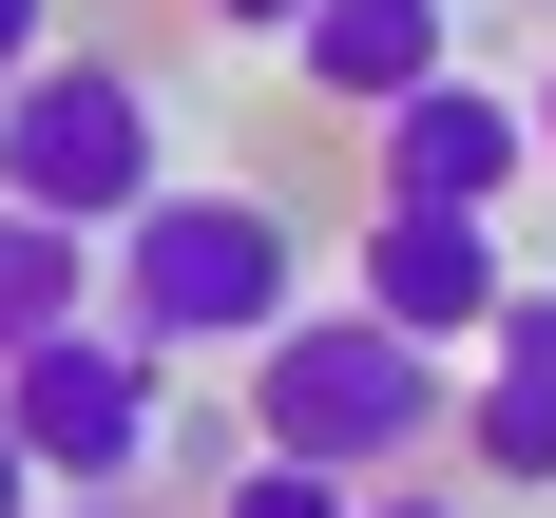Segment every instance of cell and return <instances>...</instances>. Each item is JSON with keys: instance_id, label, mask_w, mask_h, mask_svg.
Instances as JSON below:
<instances>
[{"instance_id": "16", "label": "cell", "mask_w": 556, "mask_h": 518, "mask_svg": "<svg viewBox=\"0 0 556 518\" xmlns=\"http://www.w3.org/2000/svg\"><path fill=\"white\" fill-rule=\"evenodd\" d=\"M39 518H135V500H39Z\"/></svg>"}, {"instance_id": "4", "label": "cell", "mask_w": 556, "mask_h": 518, "mask_svg": "<svg viewBox=\"0 0 556 518\" xmlns=\"http://www.w3.org/2000/svg\"><path fill=\"white\" fill-rule=\"evenodd\" d=\"M0 192L115 230L135 192H173V97L135 77V58H77V39H58L39 77H0Z\"/></svg>"}, {"instance_id": "11", "label": "cell", "mask_w": 556, "mask_h": 518, "mask_svg": "<svg viewBox=\"0 0 556 518\" xmlns=\"http://www.w3.org/2000/svg\"><path fill=\"white\" fill-rule=\"evenodd\" d=\"M192 20H212V39H269V58H288V20H307V0H192Z\"/></svg>"}, {"instance_id": "12", "label": "cell", "mask_w": 556, "mask_h": 518, "mask_svg": "<svg viewBox=\"0 0 556 518\" xmlns=\"http://www.w3.org/2000/svg\"><path fill=\"white\" fill-rule=\"evenodd\" d=\"M58 58V0H0V77H39Z\"/></svg>"}, {"instance_id": "5", "label": "cell", "mask_w": 556, "mask_h": 518, "mask_svg": "<svg viewBox=\"0 0 556 518\" xmlns=\"http://www.w3.org/2000/svg\"><path fill=\"white\" fill-rule=\"evenodd\" d=\"M518 173H538V97H500L480 58H442L365 115V212H500Z\"/></svg>"}, {"instance_id": "15", "label": "cell", "mask_w": 556, "mask_h": 518, "mask_svg": "<svg viewBox=\"0 0 556 518\" xmlns=\"http://www.w3.org/2000/svg\"><path fill=\"white\" fill-rule=\"evenodd\" d=\"M538 173H556V77H538Z\"/></svg>"}, {"instance_id": "7", "label": "cell", "mask_w": 556, "mask_h": 518, "mask_svg": "<svg viewBox=\"0 0 556 518\" xmlns=\"http://www.w3.org/2000/svg\"><path fill=\"white\" fill-rule=\"evenodd\" d=\"M460 460L500 500H556V269H518L500 327L460 345Z\"/></svg>"}, {"instance_id": "14", "label": "cell", "mask_w": 556, "mask_h": 518, "mask_svg": "<svg viewBox=\"0 0 556 518\" xmlns=\"http://www.w3.org/2000/svg\"><path fill=\"white\" fill-rule=\"evenodd\" d=\"M58 500V480H39V460H20V422H0V518H39Z\"/></svg>"}, {"instance_id": "1", "label": "cell", "mask_w": 556, "mask_h": 518, "mask_svg": "<svg viewBox=\"0 0 556 518\" xmlns=\"http://www.w3.org/2000/svg\"><path fill=\"white\" fill-rule=\"evenodd\" d=\"M97 307L154 345V365H192V345H269L288 307H307V230H288V192L173 173V192H135V212L97 230Z\"/></svg>"}, {"instance_id": "13", "label": "cell", "mask_w": 556, "mask_h": 518, "mask_svg": "<svg viewBox=\"0 0 556 518\" xmlns=\"http://www.w3.org/2000/svg\"><path fill=\"white\" fill-rule=\"evenodd\" d=\"M365 518H460V480H422V460H403V480H365Z\"/></svg>"}, {"instance_id": "6", "label": "cell", "mask_w": 556, "mask_h": 518, "mask_svg": "<svg viewBox=\"0 0 556 518\" xmlns=\"http://www.w3.org/2000/svg\"><path fill=\"white\" fill-rule=\"evenodd\" d=\"M500 288H518L500 212H365V250H345V307H384V327L442 345V365L500 327Z\"/></svg>"}, {"instance_id": "9", "label": "cell", "mask_w": 556, "mask_h": 518, "mask_svg": "<svg viewBox=\"0 0 556 518\" xmlns=\"http://www.w3.org/2000/svg\"><path fill=\"white\" fill-rule=\"evenodd\" d=\"M77 307H97V230L39 212V192H0V365H20L39 327H77Z\"/></svg>"}, {"instance_id": "3", "label": "cell", "mask_w": 556, "mask_h": 518, "mask_svg": "<svg viewBox=\"0 0 556 518\" xmlns=\"http://www.w3.org/2000/svg\"><path fill=\"white\" fill-rule=\"evenodd\" d=\"M0 422H20V460H39L58 500H135L154 442H173V365L115 327V307H77V327H39L0 365Z\"/></svg>"}, {"instance_id": "8", "label": "cell", "mask_w": 556, "mask_h": 518, "mask_svg": "<svg viewBox=\"0 0 556 518\" xmlns=\"http://www.w3.org/2000/svg\"><path fill=\"white\" fill-rule=\"evenodd\" d=\"M442 58H460V0H307V20H288V77L327 115H384L403 77H442Z\"/></svg>"}, {"instance_id": "2", "label": "cell", "mask_w": 556, "mask_h": 518, "mask_svg": "<svg viewBox=\"0 0 556 518\" xmlns=\"http://www.w3.org/2000/svg\"><path fill=\"white\" fill-rule=\"evenodd\" d=\"M250 365V422L230 442H288V460H345V480H403L422 442H460V365L442 345H403L384 307H288L269 345H230Z\"/></svg>"}, {"instance_id": "10", "label": "cell", "mask_w": 556, "mask_h": 518, "mask_svg": "<svg viewBox=\"0 0 556 518\" xmlns=\"http://www.w3.org/2000/svg\"><path fill=\"white\" fill-rule=\"evenodd\" d=\"M212 518H365V480H345V460L250 442V460H212Z\"/></svg>"}]
</instances>
